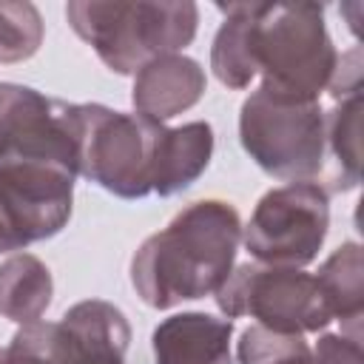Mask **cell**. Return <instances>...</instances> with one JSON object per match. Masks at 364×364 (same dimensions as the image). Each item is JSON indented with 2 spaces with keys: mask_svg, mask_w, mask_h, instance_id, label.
Masks as SVG:
<instances>
[{
  "mask_svg": "<svg viewBox=\"0 0 364 364\" xmlns=\"http://www.w3.org/2000/svg\"><path fill=\"white\" fill-rule=\"evenodd\" d=\"M239 242L242 219L233 205L193 202L139 245L131 259V284L156 310L213 296L233 270Z\"/></svg>",
  "mask_w": 364,
  "mask_h": 364,
  "instance_id": "cell-1",
  "label": "cell"
},
{
  "mask_svg": "<svg viewBox=\"0 0 364 364\" xmlns=\"http://www.w3.org/2000/svg\"><path fill=\"white\" fill-rule=\"evenodd\" d=\"M65 17L114 74H136L156 57L179 54L199 26V9L191 0H71Z\"/></svg>",
  "mask_w": 364,
  "mask_h": 364,
  "instance_id": "cell-2",
  "label": "cell"
},
{
  "mask_svg": "<svg viewBox=\"0 0 364 364\" xmlns=\"http://www.w3.org/2000/svg\"><path fill=\"white\" fill-rule=\"evenodd\" d=\"M250 54L259 88L301 102H318L338 65L318 3H253Z\"/></svg>",
  "mask_w": 364,
  "mask_h": 364,
  "instance_id": "cell-3",
  "label": "cell"
},
{
  "mask_svg": "<svg viewBox=\"0 0 364 364\" xmlns=\"http://www.w3.org/2000/svg\"><path fill=\"white\" fill-rule=\"evenodd\" d=\"M80 176L119 199L154 193V159L165 131L142 114H122L100 102L74 105Z\"/></svg>",
  "mask_w": 364,
  "mask_h": 364,
  "instance_id": "cell-4",
  "label": "cell"
},
{
  "mask_svg": "<svg viewBox=\"0 0 364 364\" xmlns=\"http://www.w3.org/2000/svg\"><path fill=\"white\" fill-rule=\"evenodd\" d=\"M239 139L270 176L310 182L324 171V111L318 102L287 100L256 88L239 111Z\"/></svg>",
  "mask_w": 364,
  "mask_h": 364,
  "instance_id": "cell-5",
  "label": "cell"
},
{
  "mask_svg": "<svg viewBox=\"0 0 364 364\" xmlns=\"http://www.w3.org/2000/svg\"><path fill=\"white\" fill-rule=\"evenodd\" d=\"M213 296L225 318L250 316L273 333L304 336L318 333L333 321L316 276L299 267L247 262L230 270Z\"/></svg>",
  "mask_w": 364,
  "mask_h": 364,
  "instance_id": "cell-6",
  "label": "cell"
},
{
  "mask_svg": "<svg viewBox=\"0 0 364 364\" xmlns=\"http://www.w3.org/2000/svg\"><path fill=\"white\" fill-rule=\"evenodd\" d=\"M77 171L46 156L0 159V253L57 236L74 208Z\"/></svg>",
  "mask_w": 364,
  "mask_h": 364,
  "instance_id": "cell-7",
  "label": "cell"
},
{
  "mask_svg": "<svg viewBox=\"0 0 364 364\" xmlns=\"http://www.w3.org/2000/svg\"><path fill=\"white\" fill-rule=\"evenodd\" d=\"M327 228V188L316 182H287L259 199L250 222L242 228V242L259 264L304 267L318 256Z\"/></svg>",
  "mask_w": 364,
  "mask_h": 364,
  "instance_id": "cell-8",
  "label": "cell"
},
{
  "mask_svg": "<svg viewBox=\"0 0 364 364\" xmlns=\"http://www.w3.org/2000/svg\"><path fill=\"white\" fill-rule=\"evenodd\" d=\"M34 327L60 364H125L131 327L108 301H80L60 321H34Z\"/></svg>",
  "mask_w": 364,
  "mask_h": 364,
  "instance_id": "cell-9",
  "label": "cell"
},
{
  "mask_svg": "<svg viewBox=\"0 0 364 364\" xmlns=\"http://www.w3.org/2000/svg\"><path fill=\"white\" fill-rule=\"evenodd\" d=\"M208 88L205 68L185 54L156 57L142 65L134 77L131 102L136 114L165 122L188 108H193Z\"/></svg>",
  "mask_w": 364,
  "mask_h": 364,
  "instance_id": "cell-10",
  "label": "cell"
},
{
  "mask_svg": "<svg viewBox=\"0 0 364 364\" xmlns=\"http://www.w3.org/2000/svg\"><path fill=\"white\" fill-rule=\"evenodd\" d=\"M233 321L210 313H176L156 324L151 344L156 364H233Z\"/></svg>",
  "mask_w": 364,
  "mask_h": 364,
  "instance_id": "cell-11",
  "label": "cell"
},
{
  "mask_svg": "<svg viewBox=\"0 0 364 364\" xmlns=\"http://www.w3.org/2000/svg\"><path fill=\"white\" fill-rule=\"evenodd\" d=\"M236 358L239 364H364L361 338L324 333L316 347H310L304 336L273 333L262 324H253L242 333Z\"/></svg>",
  "mask_w": 364,
  "mask_h": 364,
  "instance_id": "cell-12",
  "label": "cell"
},
{
  "mask_svg": "<svg viewBox=\"0 0 364 364\" xmlns=\"http://www.w3.org/2000/svg\"><path fill=\"white\" fill-rule=\"evenodd\" d=\"M213 156V128L202 119L165 128L154 159V193L173 196L191 188Z\"/></svg>",
  "mask_w": 364,
  "mask_h": 364,
  "instance_id": "cell-13",
  "label": "cell"
},
{
  "mask_svg": "<svg viewBox=\"0 0 364 364\" xmlns=\"http://www.w3.org/2000/svg\"><path fill=\"white\" fill-rule=\"evenodd\" d=\"M316 284L330 307V316L341 321V333L361 338V313H364V264L358 242H344L330 259L318 267Z\"/></svg>",
  "mask_w": 364,
  "mask_h": 364,
  "instance_id": "cell-14",
  "label": "cell"
},
{
  "mask_svg": "<svg viewBox=\"0 0 364 364\" xmlns=\"http://www.w3.org/2000/svg\"><path fill=\"white\" fill-rule=\"evenodd\" d=\"M54 296L51 270L31 253L9 256L0 264V316L14 324H34Z\"/></svg>",
  "mask_w": 364,
  "mask_h": 364,
  "instance_id": "cell-15",
  "label": "cell"
},
{
  "mask_svg": "<svg viewBox=\"0 0 364 364\" xmlns=\"http://www.w3.org/2000/svg\"><path fill=\"white\" fill-rule=\"evenodd\" d=\"M219 11L225 14V20L210 46V68L222 85L242 91L256 77L253 54H250L253 3H230V6H219Z\"/></svg>",
  "mask_w": 364,
  "mask_h": 364,
  "instance_id": "cell-16",
  "label": "cell"
},
{
  "mask_svg": "<svg viewBox=\"0 0 364 364\" xmlns=\"http://www.w3.org/2000/svg\"><path fill=\"white\" fill-rule=\"evenodd\" d=\"M324 142L333 154L330 191H350L361 179V91L336 100L324 114Z\"/></svg>",
  "mask_w": 364,
  "mask_h": 364,
  "instance_id": "cell-17",
  "label": "cell"
},
{
  "mask_svg": "<svg viewBox=\"0 0 364 364\" xmlns=\"http://www.w3.org/2000/svg\"><path fill=\"white\" fill-rule=\"evenodd\" d=\"M43 17L34 3L0 0V63H23L43 46Z\"/></svg>",
  "mask_w": 364,
  "mask_h": 364,
  "instance_id": "cell-18",
  "label": "cell"
},
{
  "mask_svg": "<svg viewBox=\"0 0 364 364\" xmlns=\"http://www.w3.org/2000/svg\"><path fill=\"white\" fill-rule=\"evenodd\" d=\"M0 364H57V361L37 338L34 327L26 324L14 333V338L6 347H0Z\"/></svg>",
  "mask_w": 364,
  "mask_h": 364,
  "instance_id": "cell-19",
  "label": "cell"
}]
</instances>
